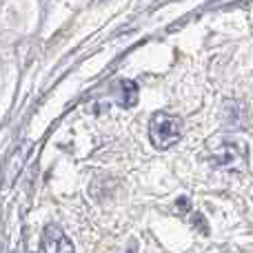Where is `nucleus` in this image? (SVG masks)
<instances>
[{
	"mask_svg": "<svg viewBox=\"0 0 253 253\" xmlns=\"http://www.w3.org/2000/svg\"><path fill=\"white\" fill-rule=\"evenodd\" d=\"M182 135V125L175 116L167 114V111H160V114H153L151 123H149V138H151V144L160 151L173 147L175 142Z\"/></svg>",
	"mask_w": 253,
	"mask_h": 253,
	"instance_id": "obj_1",
	"label": "nucleus"
},
{
	"mask_svg": "<svg viewBox=\"0 0 253 253\" xmlns=\"http://www.w3.org/2000/svg\"><path fill=\"white\" fill-rule=\"evenodd\" d=\"M42 253H74V245L58 227H47L42 236Z\"/></svg>",
	"mask_w": 253,
	"mask_h": 253,
	"instance_id": "obj_2",
	"label": "nucleus"
},
{
	"mask_svg": "<svg viewBox=\"0 0 253 253\" xmlns=\"http://www.w3.org/2000/svg\"><path fill=\"white\" fill-rule=\"evenodd\" d=\"M120 84H123V105L131 107L135 102V98H138V87H135L131 80H125V83H120Z\"/></svg>",
	"mask_w": 253,
	"mask_h": 253,
	"instance_id": "obj_3",
	"label": "nucleus"
}]
</instances>
